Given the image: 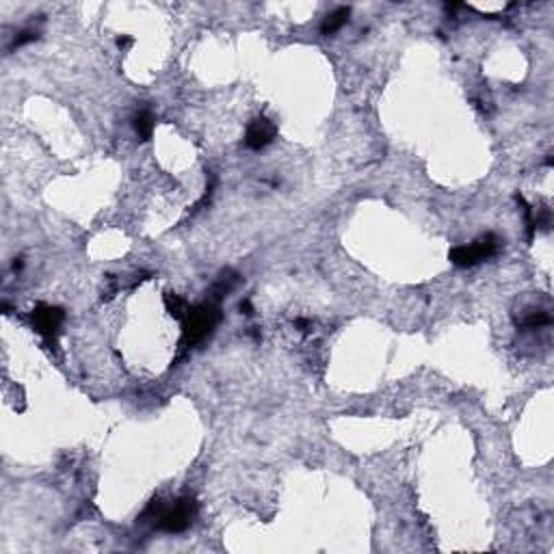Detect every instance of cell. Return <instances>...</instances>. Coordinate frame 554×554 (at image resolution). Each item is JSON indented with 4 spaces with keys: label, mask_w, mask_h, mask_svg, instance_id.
Listing matches in <instances>:
<instances>
[{
    "label": "cell",
    "mask_w": 554,
    "mask_h": 554,
    "mask_svg": "<svg viewBox=\"0 0 554 554\" xmlns=\"http://www.w3.org/2000/svg\"><path fill=\"white\" fill-rule=\"evenodd\" d=\"M496 251H498V238L494 234H485L483 238H478L472 245H461V247L451 249L449 255H451L453 265L468 269V267H474L478 262L487 260V258H492Z\"/></svg>",
    "instance_id": "obj_1"
},
{
    "label": "cell",
    "mask_w": 554,
    "mask_h": 554,
    "mask_svg": "<svg viewBox=\"0 0 554 554\" xmlns=\"http://www.w3.org/2000/svg\"><path fill=\"white\" fill-rule=\"evenodd\" d=\"M187 316H189L187 318V345H197L204 338H208V334L214 329V325L221 318L219 308L212 306V304L197 306V308L189 310Z\"/></svg>",
    "instance_id": "obj_2"
},
{
    "label": "cell",
    "mask_w": 554,
    "mask_h": 554,
    "mask_svg": "<svg viewBox=\"0 0 554 554\" xmlns=\"http://www.w3.org/2000/svg\"><path fill=\"white\" fill-rule=\"evenodd\" d=\"M197 513V504L191 498L178 500L171 509L161 511L158 515V529L165 533H182L187 531Z\"/></svg>",
    "instance_id": "obj_3"
},
{
    "label": "cell",
    "mask_w": 554,
    "mask_h": 554,
    "mask_svg": "<svg viewBox=\"0 0 554 554\" xmlns=\"http://www.w3.org/2000/svg\"><path fill=\"white\" fill-rule=\"evenodd\" d=\"M275 134H277V128L273 122H269L267 117H258L247 128L245 145L249 150H262V147H267L275 139Z\"/></svg>",
    "instance_id": "obj_4"
},
{
    "label": "cell",
    "mask_w": 554,
    "mask_h": 554,
    "mask_svg": "<svg viewBox=\"0 0 554 554\" xmlns=\"http://www.w3.org/2000/svg\"><path fill=\"white\" fill-rule=\"evenodd\" d=\"M63 318H65L63 310L52 308V306H40V308L35 310V314H33V321H35L37 331H40V334H44L46 338H54V336H57V331H59Z\"/></svg>",
    "instance_id": "obj_5"
},
{
    "label": "cell",
    "mask_w": 554,
    "mask_h": 554,
    "mask_svg": "<svg viewBox=\"0 0 554 554\" xmlns=\"http://www.w3.org/2000/svg\"><path fill=\"white\" fill-rule=\"evenodd\" d=\"M347 20H349V7H338L336 11H331L321 26L323 35H334L336 30H340L347 24Z\"/></svg>",
    "instance_id": "obj_6"
},
{
    "label": "cell",
    "mask_w": 554,
    "mask_h": 554,
    "mask_svg": "<svg viewBox=\"0 0 554 554\" xmlns=\"http://www.w3.org/2000/svg\"><path fill=\"white\" fill-rule=\"evenodd\" d=\"M134 130H137V134L143 141H147L152 137V132H154V117H152L150 110H141V113L134 117Z\"/></svg>",
    "instance_id": "obj_7"
},
{
    "label": "cell",
    "mask_w": 554,
    "mask_h": 554,
    "mask_svg": "<svg viewBox=\"0 0 554 554\" xmlns=\"http://www.w3.org/2000/svg\"><path fill=\"white\" fill-rule=\"evenodd\" d=\"M35 40H37V33H35V30H22V33L16 35V40H13L11 48H20V46H24V44H28V42H35Z\"/></svg>",
    "instance_id": "obj_8"
},
{
    "label": "cell",
    "mask_w": 554,
    "mask_h": 554,
    "mask_svg": "<svg viewBox=\"0 0 554 554\" xmlns=\"http://www.w3.org/2000/svg\"><path fill=\"white\" fill-rule=\"evenodd\" d=\"M130 44H132L130 37H120V40H117V46H120V48H126V46H130Z\"/></svg>",
    "instance_id": "obj_9"
},
{
    "label": "cell",
    "mask_w": 554,
    "mask_h": 554,
    "mask_svg": "<svg viewBox=\"0 0 554 554\" xmlns=\"http://www.w3.org/2000/svg\"><path fill=\"white\" fill-rule=\"evenodd\" d=\"M241 312H243V314H251V306H249V301H243V304H241Z\"/></svg>",
    "instance_id": "obj_10"
}]
</instances>
